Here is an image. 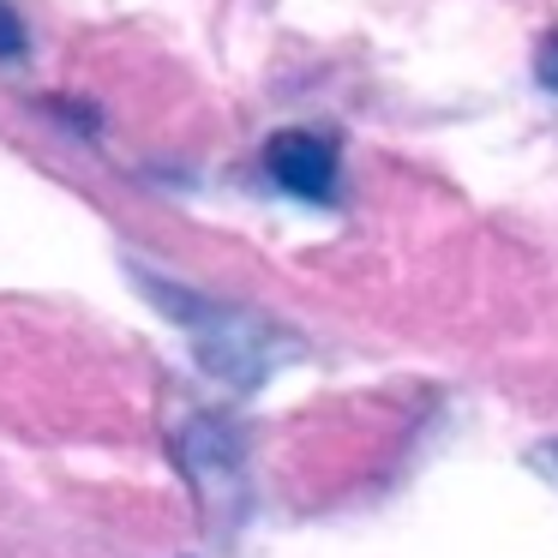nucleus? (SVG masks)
<instances>
[{
  "label": "nucleus",
  "instance_id": "obj_5",
  "mask_svg": "<svg viewBox=\"0 0 558 558\" xmlns=\"http://www.w3.org/2000/svg\"><path fill=\"white\" fill-rule=\"evenodd\" d=\"M541 78L558 90V25H553V37L541 43Z\"/></svg>",
  "mask_w": 558,
  "mask_h": 558
},
{
  "label": "nucleus",
  "instance_id": "obj_4",
  "mask_svg": "<svg viewBox=\"0 0 558 558\" xmlns=\"http://www.w3.org/2000/svg\"><path fill=\"white\" fill-rule=\"evenodd\" d=\"M25 54V25H19V13L0 0V61H19Z\"/></svg>",
  "mask_w": 558,
  "mask_h": 558
},
{
  "label": "nucleus",
  "instance_id": "obj_2",
  "mask_svg": "<svg viewBox=\"0 0 558 558\" xmlns=\"http://www.w3.org/2000/svg\"><path fill=\"white\" fill-rule=\"evenodd\" d=\"M265 174L282 186L289 198H306V205H325L337 193V145L325 133H277L265 145Z\"/></svg>",
  "mask_w": 558,
  "mask_h": 558
},
{
  "label": "nucleus",
  "instance_id": "obj_3",
  "mask_svg": "<svg viewBox=\"0 0 558 558\" xmlns=\"http://www.w3.org/2000/svg\"><path fill=\"white\" fill-rule=\"evenodd\" d=\"M181 457H186V474H193L205 493H217V481H241V445H234V433L222 421H210V414H198V421L186 426Z\"/></svg>",
  "mask_w": 558,
  "mask_h": 558
},
{
  "label": "nucleus",
  "instance_id": "obj_6",
  "mask_svg": "<svg viewBox=\"0 0 558 558\" xmlns=\"http://www.w3.org/2000/svg\"><path fill=\"white\" fill-rule=\"evenodd\" d=\"M546 469H553V474H558V445H553V450H546Z\"/></svg>",
  "mask_w": 558,
  "mask_h": 558
},
{
  "label": "nucleus",
  "instance_id": "obj_1",
  "mask_svg": "<svg viewBox=\"0 0 558 558\" xmlns=\"http://www.w3.org/2000/svg\"><path fill=\"white\" fill-rule=\"evenodd\" d=\"M157 301L174 313V325L193 337L198 361L222 385H265L277 373V361L289 354V337L277 325H265L258 313H234V306H217L205 294H174V289H157Z\"/></svg>",
  "mask_w": 558,
  "mask_h": 558
}]
</instances>
